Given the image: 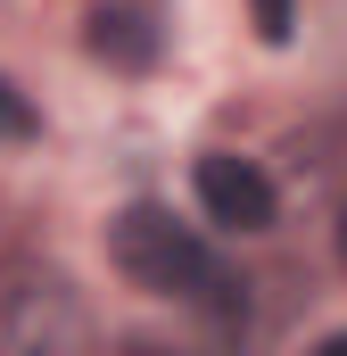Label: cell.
I'll return each mask as SVG.
<instances>
[{"instance_id": "obj_1", "label": "cell", "mask_w": 347, "mask_h": 356, "mask_svg": "<svg viewBox=\"0 0 347 356\" xmlns=\"http://www.w3.org/2000/svg\"><path fill=\"white\" fill-rule=\"evenodd\" d=\"M108 257L124 282H141V290H158V298H182V307H207V315H240V282L223 273V257L190 232V224H174V207L158 199H133L116 224H108Z\"/></svg>"}, {"instance_id": "obj_2", "label": "cell", "mask_w": 347, "mask_h": 356, "mask_svg": "<svg viewBox=\"0 0 347 356\" xmlns=\"http://www.w3.org/2000/svg\"><path fill=\"white\" fill-rule=\"evenodd\" d=\"M91 307L50 257H0V356H83Z\"/></svg>"}, {"instance_id": "obj_3", "label": "cell", "mask_w": 347, "mask_h": 356, "mask_svg": "<svg viewBox=\"0 0 347 356\" xmlns=\"http://www.w3.org/2000/svg\"><path fill=\"white\" fill-rule=\"evenodd\" d=\"M198 207H207V224H223V232H273V216H281L273 182H264L248 158H232V149H207V158H198Z\"/></svg>"}, {"instance_id": "obj_4", "label": "cell", "mask_w": 347, "mask_h": 356, "mask_svg": "<svg viewBox=\"0 0 347 356\" xmlns=\"http://www.w3.org/2000/svg\"><path fill=\"white\" fill-rule=\"evenodd\" d=\"M91 50H99L108 67L141 75V67H158V25H149L141 8H91Z\"/></svg>"}, {"instance_id": "obj_5", "label": "cell", "mask_w": 347, "mask_h": 356, "mask_svg": "<svg viewBox=\"0 0 347 356\" xmlns=\"http://www.w3.org/2000/svg\"><path fill=\"white\" fill-rule=\"evenodd\" d=\"M33 133H42V116H33V99H25V91H17L8 75H0V141H33Z\"/></svg>"}, {"instance_id": "obj_6", "label": "cell", "mask_w": 347, "mask_h": 356, "mask_svg": "<svg viewBox=\"0 0 347 356\" xmlns=\"http://www.w3.org/2000/svg\"><path fill=\"white\" fill-rule=\"evenodd\" d=\"M248 8H257V33L273 42V50H281V42L298 33V0H248Z\"/></svg>"}, {"instance_id": "obj_7", "label": "cell", "mask_w": 347, "mask_h": 356, "mask_svg": "<svg viewBox=\"0 0 347 356\" xmlns=\"http://www.w3.org/2000/svg\"><path fill=\"white\" fill-rule=\"evenodd\" d=\"M116 356H190V348H166V340H124Z\"/></svg>"}, {"instance_id": "obj_8", "label": "cell", "mask_w": 347, "mask_h": 356, "mask_svg": "<svg viewBox=\"0 0 347 356\" xmlns=\"http://www.w3.org/2000/svg\"><path fill=\"white\" fill-rule=\"evenodd\" d=\"M314 356H347V332H331V340H323V348H314Z\"/></svg>"}, {"instance_id": "obj_9", "label": "cell", "mask_w": 347, "mask_h": 356, "mask_svg": "<svg viewBox=\"0 0 347 356\" xmlns=\"http://www.w3.org/2000/svg\"><path fill=\"white\" fill-rule=\"evenodd\" d=\"M339 266H347V207H339Z\"/></svg>"}]
</instances>
